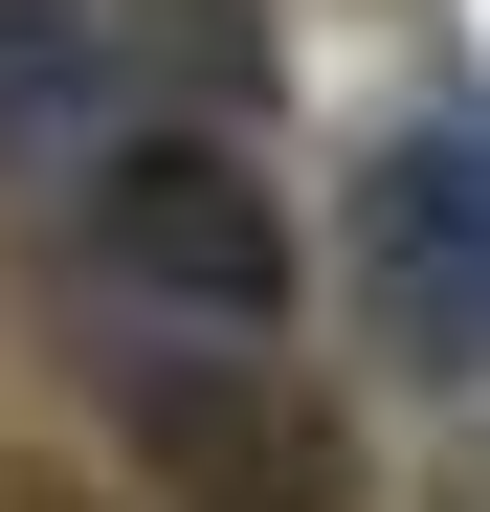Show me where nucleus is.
<instances>
[{"mask_svg": "<svg viewBox=\"0 0 490 512\" xmlns=\"http://www.w3.org/2000/svg\"><path fill=\"white\" fill-rule=\"evenodd\" d=\"M268 90L245 0H0V156L23 179H112L134 134H223Z\"/></svg>", "mask_w": 490, "mask_h": 512, "instance_id": "f257e3e1", "label": "nucleus"}, {"mask_svg": "<svg viewBox=\"0 0 490 512\" xmlns=\"http://www.w3.org/2000/svg\"><path fill=\"white\" fill-rule=\"evenodd\" d=\"M67 290L90 334H290V201L245 179V134H134L112 179H67Z\"/></svg>", "mask_w": 490, "mask_h": 512, "instance_id": "f03ea898", "label": "nucleus"}, {"mask_svg": "<svg viewBox=\"0 0 490 512\" xmlns=\"http://www.w3.org/2000/svg\"><path fill=\"white\" fill-rule=\"evenodd\" d=\"M90 379L179 512H357V401L268 334H90Z\"/></svg>", "mask_w": 490, "mask_h": 512, "instance_id": "7ed1b4c3", "label": "nucleus"}, {"mask_svg": "<svg viewBox=\"0 0 490 512\" xmlns=\"http://www.w3.org/2000/svg\"><path fill=\"white\" fill-rule=\"evenodd\" d=\"M357 312H379V357L490 379V90L424 112V134L357 179Z\"/></svg>", "mask_w": 490, "mask_h": 512, "instance_id": "20e7f679", "label": "nucleus"}]
</instances>
